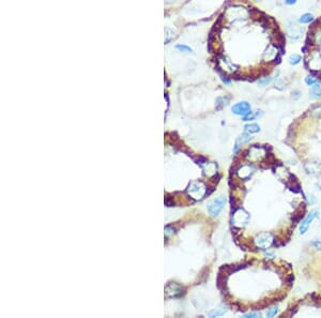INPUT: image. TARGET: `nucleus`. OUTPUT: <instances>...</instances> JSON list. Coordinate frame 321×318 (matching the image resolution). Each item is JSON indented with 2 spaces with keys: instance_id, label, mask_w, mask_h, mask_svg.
Returning <instances> with one entry per match:
<instances>
[{
  "instance_id": "nucleus-20",
  "label": "nucleus",
  "mask_w": 321,
  "mask_h": 318,
  "mask_svg": "<svg viewBox=\"0 0 321 318\" xmlns=\"http://www.w3.org/2000/svg\"><path fill=\"white\" fill-rule=\"evenodd\" d=\"M301 61V56L300 55H296V54H293L291 55L289 57V63L291 64V66H296V64L300 63Z\"/></svg>"
},
{
  "instance_id": "nucleus-30",
  "label": "nucleus",
  "mask_w": 321,
  "mask_h": 318,
  "mask_svg": "<svg viewBox=\"0 0 321 318\" xmlns=\"http://www.w3.org/2000/svg\"><path fill=\"white\" fill-rule=\"evenodd\" d=\"M221 78H222V80L225 83V84H227V85H229V84H230V80H229L227 77H225V76H222V77H221Z\"/></svg>"
},
{
  "instance_id": "nucleus-32",
  "label": "nucleus",
  "mask_w": 321,
  "mask_h": 318,
  "mask_svg": "<svg viewBox=\"0 0 321 318\" xmlns=\"http://www.w3.org/2000/svg\"><path fill=\"white\" fill-rule=\"evenodd\" d=\"M257 1H260V0H257Z\"/></svg>"
},
{
  "instance_id": "nucleus-28",
  "label": "nucleus",
  "mask_w": 321,
  "mask_h": 318,
  "mask_svg": "<svg viewBox=\"0 0 321 318\" xmlns=\"http://www.w3.org/2000/svg\"><path fill=\"white\" fill-rule=\"evenodd\" d=\"M245 318H255V317H260V314L259 313H249V314H246V315L244 316Z\"/></svg>"
},
{
  "instance_id": "nucleus-21",
  "label": "nucleus",
  "mask_w": 321,
  "mask_h": 318,
  "mask_svg": "<svg viewBox=\"0 0 321 318\" xmlns=\"http://www.w3.org/2000/svg\"><path fill=\"white\" fill-rule=\"evenodd\" d=\"M225 312H226L225 309H216L214 311L210 312L209 316H211V317H217V316H222L223 314H225Z\"/></svg>"
},
{
  "instance_id": "nucleus-29",
  "label": "nucleus",
  "mask_w": 321,
  "mask_h": 318,
  "mask_svg": "<svg viewBox=\"0 0 321 318\" xmlns=\"http://www.w3.org/2000/svg\"><path fill=\"white\" fill-rule=\"evenodd\" d=\"M296 1H298V0H285L286 5H296Z\"/></svg>"
},
{
  "instance_id": "nucleus-17",
  "label": "nucleus",
  "mask_w": 321,
  "mask_h": 318,
  "mask_svg": "<svg viewBox=\"0 0 321 318\" xmlns=\"http://www.w3.org/2000/svg\"><path fill=\"white\" fill-rule=\"evenodd\" d=\"M287 85H288V80L285 77H279L275 83V87L277 89H279V90H284L287 87Z\"/></svg>"
},
{
  "instance_id": "nucleus-19",
  "label": "nucleus",
  "mask_w": 321,
  "mask_h": 318,
  "mask_svg": "<svg viewBox=\"0 0 321 318\" xmlns=\"http://www.w3.org/2000/svg\"><path fill=\"white\" fill-rule=\"evenodd\" d=\"M310 115L315 118H320L321 117V104L316 105L310 109Z\"/></svg>"
},
{
  "instance_id": "nucleus-11",
  "label": "nucleus",
  "mask_w": 321,
  "mask_h": 318,
  "mask_svg": "<svg viewBox=\"0 0 321 318\" xmlns=\"http://www.w3.org/2000/svg\"><path fill=\"white\" fill-rule=\"evenodd\" d=\"M277 46L275 45H270L269 47L267 48V50L265 52V54H263V59L265 60V61H272V60H274L276 57H277Z\"/></svg>"
},
{
  "instance_id": "nucleus-27",
  "label": "nucleus",
  "mask_w": 321,
  "mask_h": 318,
  "mask_svg": "<svg viewBox=\"0 0 321 318\" xmlns=\"http://www.w3.org/2000/svg\"><path fill=\"white\" fill-rule=\"evenodd\" d=\"M312 245L314 246L315 249H317V250L321 251V241H319V240L313 241V242H312Z\"/></svg>"
},
{
  "instance_id": "nucleus-3",
  "label": "nucleus",
  "mask_w": 321,
  "mask_h": 318,
  "mask_svg": "<svg viewBox=\"0 0 321 318\" xmlns=\"http://www.w3.org/2000/svg\"><path fill=\"white\" fill-rule=\"evenodd\" d=\"M225 204H226V198H225L224 196H221V197L212 200V201L208 205L209 213H210L212 216H216L217 214H219V212L223 210Z\"/></svg>"
},
{
  "instance_id": "nucleus-31",
  "label": "nucleus",
  "mask_w": 321,
  "mask_h": 318,
  "mask_svg": "<svg viewBox=\"0 0 321 318\" xmlns=\"http://www.w3.org/2000/svg\"><path fill=\"white\" fill-rule=\"evenodd\" d=\"M265 256H271V258H273L274 255L271 254V253H265Z\"/></svg>"
},
{
  "instance_id": "nucleus-1",
  "label": "nucleus",
  "mask_w": 321,
  "mask_h": 318,
  "mask_svg": "<svg viewBox=\"0 0 321 318\" xmlns=\"http://www.w3.org/2000/svg\"><path fill=\"white\" fill-rule=\"evenodd\" d=\"M188 193L191 197H193L194 199H201L204 198V196L207 194V189L206 185H204L202 182L197 181L191 183V185L188 186Z\"/></svg>"
},
{
  "instance_id": "nucleus-5",
  "label": "nucleus",
  "mask_w": 321,
  "mask_h": 318,
  "mask_svg": "<svg viewBox=\"0 0 321 318\" xmlns=\"http://www.w3.org/2000/svg\"><path fill=\"white\" fill-rule=\"evenodd\" d=\"M303 33H304L303 27H301V26L296 25V24H294V23H289V24H288V26H287V36H289L291 40L296 41V40L301 39V38H302V36H303Z\"/></svg>"
},
{
  "instance_id": "nucleus-26",
  "label": "nucleus",
  "mask_w": 321,
  "mask_h": 318,
  "mask_svg": "<svg viewBox=\"0 0 321 318\" xmlns=\"http://www.w3.org/2000/svg\"><path fill=\"white\" fill-rule=\"evenodd\" d=\"M271 82H272L271 77H265V78H261V80H259V85H261V86H265V85L270 84Z\"/></svg>"
},
{
  "instance_id": "nucleus-16",
  "label": "nucleus",
  "mask_w": 321,
  "mask_h": 318,
  "mask_svg": "<svg viewBox=\"0 0 321 318\" xmlns=\"http://www.w3.org/2000/svg\"><path fill=\"white\" fill-rule=\"evenodd\" d=\"M169 286L172 288V293H168V296H169V297H180L181 295H183V291H181V290L177 291V289L181 288V287H182V286H180L179 284H177V283H171V284H169Z\"/></svg>"
},
{
  "instance_id": "nucleus-2",
  "label": "nucleus",
  "mask_w": 321,
  "mask_h": 318,
  "mask_svg": "<svg viewBox=\"0 0 321 318\" xmlns=\"http://www.w3.org/2000/svg\"><path fill=\"white\" fill-rule=\"evenodd\" d=\"M273 235L270 234V232H263V234L258 235L255 238V240H254V242H255V245L257 248L265 250V249H269L273 244Z\"/></svg>"
},
{
  "instance_id": "nucleus-13",
  "label": "nucleus",
  "mask_w": 321,
  "mask_h": 318,
  "mask_svg": "<svg viewBox=\"0 0 321 318\" xmlns=\"http://www.w3.org/2000/svg\"><path fill=\"white\" fill-rule=\"evenodd\" d=\"M251 139H252L251 135L247 134V133H244L243 135H241L240 137H238L237 141H235V149H233V151H235V152H237V151L239 150V148L241 147L243 144L248 143Z\"/></svg>"
},
{
  "instance_id": "nucleus-24",
  "label": "nucleus",
  "mask_w": 321,
  "mask_h": 318,
  "mask_svg": "<svg viewBox=\"0 0 321 318\" xmlns=\"http://www.w3.org/2000/svg\"><path fill=\"white\" fill-rule=\"evenodd\" d=\"M305 83L308 85V86H313V85L319 83V80L318 78H314L313 76H307V77L305 78Z\"/></svg>"
},
{
  "instance_id": "nucleus-23",
  "label": "nucleus",
  "mask_w": 321,
  "mask_h": 318,
  "mask_svg": "<svg viewBox=\"0 0 321 318\" xmlns=\"http://www.w3.org/2000/svg\"><path fill=\"white\" fill-rule=\"evenodd\" d=\"M176 48L178 50H180V52H193L192 48L188 45H181V44H178V45L176 46Z\"/></svg>"
},
{
  "instance_id": "nucleus-10",
  "label": "nucleus",
  "mask_w": 321,
  "mask_h": 318,
  "mask_svg": "<svg viewBox=\"0 0 321 318\" xmlns=\"http://www.w3.org/2000/svg\"><path fill=\"white\" fill-rule=\"evenodd\" d=\"M305 171L307 174L310 175H319L321 174V163L317 162H309L305 164Z\"/></svg>"
},
{
  "instance_id": "nucleus-22",
  "label": "nucleus",
  "mask_w": 321,
  "mask_h": 318,
  "mask_svg": "<svg viewBox=\"0 0 321 318\" xmlns=\"http://www.w3.org/2000/svg\"><path fill=\"white\" fill-rule=\"evenodd\" d=\"M262 115V113H256V114H252V113H249L248 115H246V116L243 117V121H251V120H254V119L256 118V117L258 116H261Z\"/></svg>"
},
{
  "instance_id": "nucleus-14",
  "label": "nucleus",
  "mask_w": 321,
  "mask_h": 318,
  "mask_svg": "<svg viewBox=\"0 0 321 318\" xmlns=\"http://www.w3.org/2000/svg\"><path fill=\"white\" fill-rule=\"evenodd\" d=\"M309 96L312 99H318L321 96V85L319 83L312 86L309 90Z\"/></svg>"
},
{
  "instance_id": "nucleus-8",
  "label": "nucleus",
  "mask_w": 321,
  "mask_h": 318,
  "mask_svg": "<svg viewBox=\"0 0 321 318\" xmlns=\"http://www.w3.org/2000/svg\"><path fill=\"white\" fill-rule=\"evenodd\" d=\"M265 155V148L262 147H259V146L256 145L255 147H252L251 148V150H249V160H252V161L256 162V161H259V160H261L263 157Z\"/></svg>"
},
{
  "instance_id": "nucleus-9",
  "label": "nucleus",
  "mask_w": 321,
  "mask_h": 318,
  "mask_svg": "<svg viewBox=\"0 0 321 318\" xmlns=\"http://www.w3.org/2000/svg\"><path fill=\"white\" fill-rule=\"evenodd\" d=\"M307 63L309 64L310 70H313V71L320 70V68H321V56H320V54L316 52V54L312 55V56H310V59L307 61Z\"/></svg>"
},
{
  "instance_id": "nucleus-7",
  "label": "nucleus",
  "mask_w": 321,
  "mask_h": 318,
  "mask_svg": "<svg viewBox=\"0 0 321 318\" xmlns=\"http://www.w3.org/2000/svg\"><path fill=\"white\" fill-rule=\"evenodd\" d=\"M319 215L318 211H312L309 214H308L307 216H306L305 218H304V221H302V223H301V225H300V232L302 235H304L306 232L308 230V228H309L310 224H312V222L315 220V218H317Z\"/></svg>"
},
{
  "instance_id": "nucleus-12",
  "label": "nucleus",
  "mask_w": 321,
  "mask_h": 318,
  "mask_svg": "<svg viewBox=\"0 0 321 318\" xmlns=\"http://www.w3.org/2000/svg\"><path fill=\"white\" fill-rule=\"evenodd\" d=\"M253 171H254V168L252 167V166L244 165V166H242V167L240 168L239 171H238V175H239L240 178H242V179H246V178L251 177V175L253 174Z\"/></svg>"
},
{
  "instance_id": "nucleus-6",
  "label": "nucleus",
  "mask_w": 321,
  "mask_h": 318,
  "mask_svg": "<svg viewBox=\"0 0 321 318\" xmlns=\"http://www.w3.org/2000/svg\"><path fill=\"white\" fill-rule=\"evenodd\" d=\"M233 114L238 115V116H246L248 115L251 111V105L247 102H239L235 105H233L232 108H231Z\"/></svg>"
},
{
  "instance_id": "nucleus-15",
  "label": "nucleus",
  "mask_w": 321,
  "mask_h": 318,
  "mask_svg": "<svg viewBox=\"0 0 321 318\" xmlns=\"http://www.w3.org/2000/svg\"><path fill=\"white\" fill-rule=\"evenodd\" d=\"M244 131L247 134H254V133L260 132V127L256 123H251V124H247L244 127Z\"/></svg>"
},
{
  "instance_id": "nucleus-18",
  "label": "nucleus",
  "mask_w": 321,
  "mask_h": 318,
  "mask_svg": "<svg viewBox=\"0 0 321 318\" xmlns=\"http://www.w3.org/2000/svg\"><path fill=\"white\" fill-rule=\"evenodd\" d=\"M313 21H314V16H313L310 13L303 14V15L299 18V22H300L301 24H309V23H312Z\"/></svg>"
},
{
  "instance_id": "nucleus-25",
  "label": "nucleus",
  "mask_w": 321,
  "mask_h": 318,
  "mask_svg": "<svg viewBox=\"0 0 321 318\" xmlns=\"http://www.w3.org/2000/svg\"><path fill=\"white\" fill-rule=\"evenodd\" d=\"M276 313H277V306H274L267 312V316L268 317H273V316L276 315Z\"/></svg>"
},
{
  "instance_id": "nucleus-4",
  "label": "nucleus",
  "mask_w": 321,
  "mask_h": 318,
  "mask_svg": "<svg viewBox=\"0 0 321 318\" xmlns=\"http://www.w3.org/2000/svg\"><path fill=\"white\" fill-rule=\"evenodd\" d=\"M249 220V215L246 211H244L243 209H238L237 211L233 213L232 216V221H233V224L235 226H239V227H242V226L246 225L248 223Z\"/></svg>"
}]
</instances>
